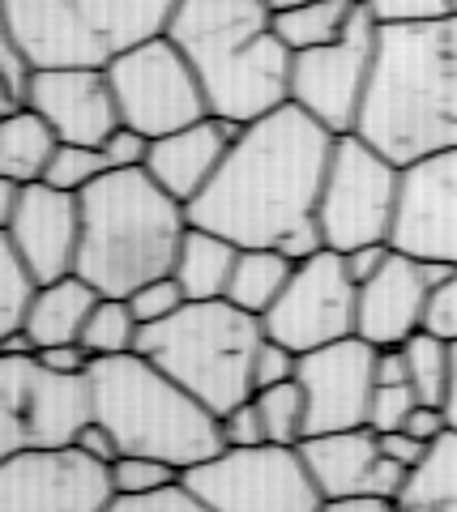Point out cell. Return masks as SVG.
Returning a JSON list of instances; mask_svg holds the SVG:
<instances>
[{
    "label": "cell",
    "instance_id": "obj_38",
    "mask_svg": "<svg viewBox=\"0 0 457 512\" xmlns=\"http://www.w3.org/2000/svg\"><path fill=\"white\" fill-rule=\"evenodd\" d=\"M287 380H299V350H291L287 342H274L265 333V342L252 359V384L261 389H274V384H287Z\"/></svg>",
    "mask_w": 457,
    "mask_h": 512
},
{
    "label": "cell",
    "instance_id": "obj_15",
    "mask_svg": "<svg viewBox=\"0 0 457 512\" xmlns=\"http://www.w3.org/2000/svg\"><path fill=\"white\" fill-rule=\"evenodd\" d=\"M299 384L308 393V436L368 427L376 393V346L355 338L299 355Z\"/></svg>",
    "mask_w": 457,
    "mask_h": 512
},
{
    "label": "cell",
    "instance_id": "obj_49",
    "mask_svg": "<svg viewBox=\"0 0 457 512\" xmlns=\"http://www.w3.org/2000/svg\"><path fill=\"white\" fill-rule=\"evenodd\" d=\"M402 431H411L415 440H423V444H436L440 436L449 431V414H445V406H415L411 410V419H406V427Z\"/></svg>",
    "mask_w": 457,
    "mask_h": 512
},
{
    "label": "cell",
    "instance_id": "obj_21",
    "mask_svg": "<svg viewBox=\"0 0 457 512\" xmlns=\"http://www.w3.org/2000/svg\"><path fill=\"white\" fill-rule=\"evenodd\" d=\"M240 128L244 124H231L223 116H206V120H197V124H188V128H176V133H167V137H154L146 171L176 201L193 205L201 192H206V184L218 175L223 158L231 154L235 137H240Z\"/></svg>",
    "mask_w": 457,
    "mask_h": 512
},
{
    "label": "cell",
    "instance_id": "obj_40",
    "mask_svg": "<svg viewBox=\"0 0 457 512\" xmlns=\"http://www.w3.org/2000/svg\"><path fill=\"white\" fill-rule=\"evenodd\" d=\"M150 146H154V137L137 133V128H129V124H120L99 150H103L107 171H141L150 163Z\"/></svg>",
    "mask_w": 457,
    "mask_h": 512
},
{
    "label": "cell",
    "instance_id": "obj_3",
    "mask_svg": "<svg viewBox=\"0 0 457 512\" xmlns=\"http://www.w3.org/2000/svg\"><path fill=\"white\" fill-rule=\"evenodd\" d=\"M167 35L201 77L210 116L252 124L291 103L295 52L278 39L270 0H180Z\"/></svg>",
    "mask_w": 457,
    "mask_h": 512
},
{
    "label": "cell",
    "instance_id": "obj_24",
    "mask_svg": "<svg viewBox=\"0 0 457 512\" xmlns=\"http://www.w3.org/2000/svg\"><path fill=\"white\" fill-rule=\"evenodd\" d=\"M235 261H240V244L214 235L206 227H188L176 269L171 274L180 278L188 303H206V299H227V286L235 274Z\"/></svg>",
    "mask_w": 457,
    "mask_h": 512
},
{
    "label": "cell",
    "instance_id": "obj_2",
    "mask_svg": "<svg viewBox=\"0 0 457 512\" xmlns=\"http://www.w3.org/2000/svg\"><path fill=\"white\" fill-rule=\"evenodd\" d=\"M355 133L398 167L457 150V13L376 30L372 86Z\"/></svg>",
    "mask_w": 457,
    "mask_h": 512
},
{
    "label": "cell",
    "instance_id": "obj_32",
    "mask_svg": "<svg viewBox=\"0 0 457 512\" xmlns=\"http://www.w3.org/2000/svg\"><path fill=\"white\" fill-rule=\"evenodd\" d=\"M257 406H261L265 436H270V444H304L308 440V393H304V384H299V380L261 389Z\"/></svg>",
    "mask_w": 457,
    "mask_h": 512
},
{
    "label": "cell",
    "instance_id": "obj_33",
    "mask_svg": "<svg viewBox=\"0 0 457 512\" xmlns=\"http://www.w3.org/2000/svg\"><path fill=\"white\" fill-rule=\"evenodd\" d=\"M180 470L167 466L159 457H141V453H120L112 461V487L120 500H141V495H159L180 487Z\"/></svg>",
    "mask_w": 457,
    "mask_h": 512
},
{
    "label": "cell",
    "instance_id": "obj_9",
    "mask_svg": "<svg viewBox=\"0 0 457 512\" xmlns=\"http://www.w3.org/2000/svg\"><path fill=\"white\" fill-rule=\"evenodd\" d=\"M402 192V167L368 146L359 133H346L334 141L317 218L334 252H351L364 244H381L393 231Z\"/></svg>",
    "mask_w": 457,
    "mask_h": 512
},
{
    "label": "cell",
    "instance_id": "obj_26",
    "mask_svg": "<svg viewBox=\"0 0 457 512\" xmlns=\"http://www.w3.org/2000/svg\"><path fill=\"white\" fill-rule=\"evenodd\" d=\"M364 9L359 0H304L291 9H274V30L291 52H312V47H329L351 30L355 13Z\"/></svg>",
    "mask_w": 457,
    "mask_h": 512
},
{
    "label": "cell",
    "instance_id": "obj_11",
    "mask_svg": "<svg viewBox=\"0 0 457 512\" xmlns=\"http://www.w3.org/2000/svg\"><path fill=\"white\" fill-rule=\"evenodd\" d=\"M376 30L381 26H376V18L364 5L338 43L312 47V52L295 56L291 103L304 107L334 137L355 133L359 116H364V99L372 86V60H376Z\"/></svg>",
    "mask_w": 457,
    "mask_h": 512
},
{
    "label": "cell",
    "instance_id": "obj_42",
    "mask_svg": "<svg viewBox=\"0 0 457 512\" xmlns=\"http://www.w3.org/2000/svg\"><path fill=\"white\" fill-rule=\"evenodd\" d=\"M423 329L445 342H457V274L428 291V308H423Z\"/></svg>",
    "mask_w": 457,
    "mask_h": 512
},
{
    "label": "cell",
    "instance_id": "obj_30",
    "mask_svg": "<svg viewBox=\"0 0 457 512\" xmlns=\"http://www.w3.org/2000/svg\"><path fill=\"white\" fill-rule=\"evenodd\" d=\"M141 342V320L133 316L129 299H112L103 295L94 303V312L82 329V346L94 359H116V355H133Z\"/></svg>",
    "mask_w": 457,
    "mask_h": 512
},
{
    "label": "cell",
    "instance_id": "obj_46",
    "mask_svg": "<svg viewBox=\"0 0 457 512\" xmlns=\"http://www.w3.org/2000/svg\"><path fill=\"white\" fill-rule=\"evenodd\" d=\"M376 436H381V453L389 461H398V466H406V470H415L419 461L428 457V448H432V444L415 440L411 431H376Z\"/></svg>",
    "mask_w": 457,
    "mask_h": 512
},
{
    "label": "cell",
    "instance_id": "obj_12",
    "mask_svg": "<svg viewBox=\"0 0 457 512\" xmlns=\"http://www.w3.org/2000/svg\"><path fill=\"white\" fill-rule=\"evenodd\" d=\"M355 316H359V286L346 274L342 252H321L312 261L295 265L287 291L265 312V333L274 342H287L299 355L321 350L329 342L355 338Z\"/></svg>",
    "mask_w": 457,
    "mask_h": 512
},
{
    "label": "cell",
    "instance_id": "obj_45",
    "mask_svg": "<svg viewBox=\"0 0 457 512\" xmlns=\"http://www.w3.org/2000/svg\"><path fill=\"white\" fill-rule=\"evenodd\" d=\"M393 248L389 239H381V244H364V248H351V252H342V261H346V274H351V282L355 286H364V282H372L381 269L393 261Z\"/></svg>",
    "mask_w": 457,
    "mask_h": 512
},
{
    "label": "cell",
    "instance_id": "obj_6",
    "mask_svg": "<svg viewBox=\"0 0 457 512\" xmlns=\"http://www.w3.org/2000/svg\"><path fill=\"white\" fill-rule=\"evenodd\" d=\"M265 342V320L231 299L184 303L163 325L141 329L137 355L159 363L163 372L184 384L201 406H210L218 419L227 410L257 397L252 384V359Z\"/></svg>",
    "mask_w": 457,
    "mask_h": 512
},
{
    "label": "cell",
    "instance_id": "obj_14",
    "mask_svg": "<svg viewBox=\"0 0 457 512\" xmlns=\"http://www.w3.org/2000/svg\"><path fill=\"white\" fill-rule=\"evenodd\" d=\"M389 244L415 261L457 265V150H440L402 167Z\"/></svg>",
    "mask_w": 457,
    "mask_h": 512
},
{
    "label": "cell",
    "instance_id": "obj_25",
    "mask_svg": "<svg viewBox=\"0 0 457 512\" xmlns=\"http://www.w3.org/2000/svg\"><path fill=\"white\" fill-rule=\"evenodd\" d=\"M56 150H60L56 128L47 124L35 107L0 116V175H5V180L39 184Z\"/></svg>",
    "mask_w": 457,
    "mask_h": 512
},
{
    "label": "cell",
    "instance_id": "obj_19",
    "mask_svg": "<svg viewBox=\"0 0 457 512\" xmlns=\"http://www.w3.org/2000/svg\"><path fill=\"white\" fill-rule=\"evenodd\" d=\"M30 107L56 128L60 141H73V146H103L124 124L107 64L103 69H39Z\"/></svg>",
    "mask_w": 457,
    "mask_h": 512
},
{
    "label": "cell",
    "instance_id": "obj_17",
    "mask_svg": "<svg viewBox=\"0 0 457 512\" xmlns=\"http://www.w3.org/2000/svg\"><path fill=\"white\" fill-rule=\"evenodd\" d=\"M0 235L22 252L43 286L77 274V248H82V197L60 192L52 184H26L18 210L0 227Z\"/></svg>",
    "mask_w": 457,
    "mask_h": 512
},
{
    "label": "cell",
    "instance_id": "obj_4",
    "mask_svg": "<svg viewBox=\"0 0 457 512\" xmlns=\"http://www.w3.org/2000/svg\"><path fill=\"white\" fill-rule=\"evenodd\" d=\"M188 205L141 171H107L82 192L77 274L99 295L129 299L137 286L176 269L188 235Z\"/></svg>",
    "mask_w": 457,
    "mask_h": 512
},
{
    "label": "cell",
    "instance_id": "obj_51",
    "mask_svg": "<svg viewBox=\"0 0 457 512\" xmlns=\"http://www.w3.org/2000/svg\"><path fill=\"white\" fill-rule=\"evenodd\" d=\"M321 512H402L398 500H381V495H359V500H325Z\"/></svg>",
    "mask_w": 457,
    "mask_h": 512
},
{
    "label": "cell",
    "instance_id": "obj_34",
    "mask_svg": "<svg viewBox=\"0 0 457 512\" xmlns=\"http://www.w3.org/2000/svg\"><path fill=\"white\" fill-rule=\"evenodd\" d=\"M103 175H107V163H103L99 146H73V141H60V150L52 154V163H47V171H43V184L82 197V192L90 184H99Z\"/></svg>",
    "mask_w": 457,
    "mask_h": 512
},
{
    "label": "cell",
    "instance_id": "obj_10",
    "mask_svg": "<svg viewBox=\"0 0 457 512\" xmlns=\"http://www.w3.org/2000/svg\"><path fill=\"white\" fill-rule=\"evenodd\" d=\"M107 77L116 90L120 120L146 137H167L210 116V99L201 90V77L180 52L171 35L137 43L129 52L107 60Z\"/></svg>",
    "mask_w": 457,
    "mask_h": 512
},
{
    "label": "cell",
    "instance_id": "obj_37",
    "mask_svg": "<svg viewBox=\"0 0 457 512\" xmlns=\"http://www.w3.org/2000/svg\"><path fill=\"white\" fill-rule=\"evenodd\" d=\"M376 26H428L457 13V0H368Z\"/></svg>",
    "mask_w": 457,
    "mask_h": 512
},
{
    "label": "cell",
    "instance_id": "obj_35",
    "mask_svg": "<svg viewBox=\"0 0 457 512\" xmlns=\"http://www.w3.org/2000/svg\"><path fill=\"white\" fill-rule=\"evenodd\" d=\"M188 303L184 295V286L176 274H163V278H154L146 286H137V291L129 295V308L133 316L141 320V329H150V325H163V320H171L180 308Z\"/></svg>",
    "mask_w": 457,
    "mask_h": 512
},
{
    "label": "cell",
    "instance_id": "obj_43",
    "mask_svg": "<svg viewBox=\"0 0 457 512\" xmlns=\"http://www.w3.org/2000/svg\"><path fill=\"white\" fill-rule=\"evenodd\" d=\"M282 256H287L291 265H304V261H312V256H321V252H329V239H325V227H321V218L312 214V218H304V222H295V227L287 231L274 244Z\"/></svg>",
    "mask_w": 457,
    "mask_h": 512
},
{
    "label": "cell",
    "instance_id": "obj_54",
    "mask_svg": "<svg viewBox=\"0 0 457 512\" xmlns=\"http://www.w3.org/2000/svg\"><path fill=\"white\" fill-rule=\"evenodd\" d=\"M274 9H291V5H304V0H270Z\"/></svg>",
    "mask_w": 457,
    "mask_h": 512
},
{
    "label": "cell",
    "instance_id": "obj_27",
    "mask_svg": "<svg viewBox=\"0 0 457 512\" xmlns=\"http://www.w3.org/2000/svg\"><path fill=\"white\" fill-rule=\"evenodd\" d=\"M402 512H457V431L449 427L419 461L398 495Z\"/></svg>",
    "mask_w": 457,
    "mask_h": 512
},
{
    "label": "cell",
    "instance_id": "obj_8",
    "mask_svg": "<svg viewBox=\"0 0 457 512\" xmlns=\"http://www.w3.org/2000/svg\"><path fill=\"white\" fill-rule=\"evenodd\" d=\"M180 483L210 512H321L325 495L299 444L223 448Z\"/></svg>",
    "mask_w": 457,
    "mask_h": 512
},
{
    "label": "cell",
    "instance_id": "obj_7",
    "mask_svg": "<svg viewBox=\"0 0 457 512\" xmlns=\"http://www.w3.org/2000/svg\"><path fill=\"white\" fill-rule=\"evenodd\" d=\"M94 419V384L52 372L39 355H0V457L73 448Z\"/></svg>",
    "mask_w": 457,
    "mask_h": 512
},
{
    "label": "cell",
    "instance_id": "obj_52",
    "mask_svg": "<svg viewBox=\"0 0 457 512\" xmlns=\"http://www.w3.org/2000/svg\"><path fill=\"white\" fill-rule=\"evenodd\" d=\"M419 269H423V282H428V291H432V286H440V282H449V278L457 274L453 261H419Z\"/></svg>",
    "mask_w": 457,
    "mask_h": 512
},
{
    "label": "cell",
    "instance_id": "obj_44",
    "mask_svg": "<svg viewBox=\"0 0 457 512\" xmlns=\"http://www.w3.org/2000/svg\"><path fill=\"white\" fill-rule=\"evenodd\" d=\"M107 512H210V508L180 483V487L159 491V495H141V500H120L116 495V504Z\"/></svg>",
    "mask_w": 457,
    "mask_h": 512
},
{
    "label": "cell",
    "instance_id": "obj_41",
    "mask_svg": "<svg viewBox=\"0 0 457 512\" xmlns=\"http://www.w3.org/2000/svg\"><path fill=\"white\" fill-rule=\"evenodd\" d=\"M223 440L227 448H252V444H270V436H265V419H261V406H257V397H248L244 406H235L227 410L223 419Z\"/></svg>",
    "mask_w": 457,
    "mask_h": 512
},
{
    "label": "cell",
    "instance_id": "obj_39",
    "mask_svg": "<svg viewBox=\"0 0 457 512\" xmlns=\"http://www.w3.org/2000/svg\"><path fill=\"white\" fill-rule=\"evenodd\" d=\"M415 406H419V393L411 389V384H376L368 427L372 431H402Z\"/></svg>",
    "mask_w": 457,
    "mask_h": 512
},
{
    "label": "cell",
    "instance_id": "obj_16",
    "mask_svg": "<svg viewBox=\"0 0 457 512\" xmlns=\"http://www.w3.org/2000/svg\"><path fill=\"white\" fill-rule=\"evenodd\" d=\"M0 18L35 69H103L112 47L86 22L77 0H0Z\"/></svg>",
    "mask_w": 457,
    "mask_h": 512
},
{
    "label": "cell",
    "instance_id": "obj_5",
    "mask_svg": "<svg viewBox=\"0 0 457 512\" xmlns=\"http://www.w3.org/2000/svg\"><path fill=\"white\" fill-rule=\"evenodd\" d=\"M90 384L94 419L116 436L120 453L159 457L188 474L227 448L218 414L137 350L116 359H94Z\"/></svg>",
    "mask_w": 457,
    "mask_h": 512
},
{
    "label": "cell",
    "instance_id": "obj_47",
    "mask_svg": "<svg viewBox=\"0 0 457 512\" xmlns=\"http://www.w3.org/2000/svg\"><path fill=\"white\" fill-rule=\"evenodd\" d=\"M73 448H82L86 457H94V461H103V466H112V461L120 457V444H116V436L107 431L99 419H90L82 431H77V440H73Z\"/></svg>",
    "mask_w": 457,
    "mask_h": 512
},
{
    "label": "cell",
    "instance_id": "obj_1",
    "mask_svg": "<svg viewBox=\"0 0 457 512\" xmlns=\"http://www.w3.org/2000/svg\"><path fill=\"white\" fill-rule=\"evenodd\" d=\"M334 141L295 103L244 124L218 175L188 205V222L240 248H274L295 222L317 214Z\"/></svg>",
    "mask_w": 457,
    "mask_h": 512
},
{
    "label": "cell",
    "instance_id": "obj_18",
    "mask_svg": "<svg viewBox=\"0 0 457 512\" xmlns=\"http://www.w3.org/2000/svg\"><path fill=\"white\" fill-rule=\"evenodd\" d=\"M299 453H304L325 500H359V495L398 500L411 478V470L381 453V436L372 427L321 431L299 444Z\"/></svg>",
    "mask_w": 457,
    "mask_h": 512
},
{
    "label": "cell",
    "instance_id": "obj_20",
    "mask_svg": "<svg viewBox=\"0 0 457 512\" xmlns=\"http://www.w3.org/2000/svg\"><path fill=\"white\" fill-rule=\"evenodd\" d=\"M423 308H428V282L415 256L393 252V261L372 282L359 286V316L355 333L376 350L411 342L423 329Z\"/></svg>",
    "mask_w": 457,
    "mask_h": 512
},
{
    "label": "cell",
    "instance_id": "obj_36",
    "mask_svg": "<svg viewBox=\"0 0 457 512\" xmlns=\"http://www.w3.org/2000/svg\"><path fill=\"white\" fill-rule=\"evenodd\" d=\"M35 77H39V69L30 64V56L9 35H0V82H5V103H0V116H13V111L30 107Z\"/></svg>",
    "mask_w": 457,
    "mask_h": 512
},
{
    "label": "cell",
    "instance_id": "obj_31",
    "mask_svg": "<svg viewBox=\"0 0 457 512\" xmlns=\"http://www.w3.org/2000/svg\"><path fill=\"white\" fill-rule=\"evenodd\" d=\"M39 278L30 274V265L22 261V252L0 235V338L26 329V316L35 308L39 295Z\"/></svg>",
    "mask_w": 457,
    "mask_h": 512
},
{
    "label": "cell",
    "instance_id": "obj_50",
    "mask_svg": "<svg viewBox=\"0 0 457 512\" xmlns=\"http://www.w3.org/2000/svg\"><path fill=\"white\" fill-rule=\"evenodd\" d=\"M376 384H411V372H406V350L402 346L376 350Z\"/></svg>",
    "mask_w": 457,
    "mask_h": 512
},
{
    "label": "cell",
    "instance_id": "obj_55",
    "mask_svg": "<svg viewBox=\"0 0 457 512\" xmlns=\"http://www.w3.org/2000/svg\"><path fill=\"white\" fill-rule=\"evenodd\" d=\"M359 5H368V0H359Z\"/></svg>",
    "mask_w": 457,
    "mask_h": 512
},
{
    "label": "cell",
    "instance_id": "obj_23",
    "mask_svg": "<svg viewBox=\"0 0 457 512\" xmlns=\"http://www.w3.org/2000/svg\"><path fill=\"white\" fill-rule=\"evenodd\" d=\"M86 22L99 30V39L116 52H129L137 43H150L171 30L180 0H77Z\"/></svg>",
    "mask_w": 457,
    "mask_h": 512
},
{
    "label": "cell",
    "instance_id": "obj_48",
    "mask_svg": "<svg viewBox=\"0 0 457 512\" xmlns=\"http://www.w3.org/2000/svg\"><path fill=\"white\" fill-rule=\"evenodd\" d=\"M39 359L52 367V372H65V376H86L94 367V355L82 342H69V346H47L39 350Z\"/></svg>",
    "mask_w": 457,
    "mask_h": 512
},
{
    "label": "cell",
    "instance_id": "obj_22",
    "mask_svg": "<svg viewBox=\"0 0 457 512\" xmlns=\"http://www.w3.org/2000/svg\"><path fill=\"white\" fill-rule=\"evenodd\" d=\"M103 295L82 278V274H69L60 282H47L39 286L35 295V308L26 316V338L35 342V350L47 346H69V342H82V329L94 312V303Z\"/></svg>",
    "mask_w": 457,
    "mask_h": 512
},
{
    "label": "cell",
    "instance_id": "obj_53",
    "mask_svg": "<svg viewBox=\"0 0 457 512\" xmlns=\"http://www.w3.org/2000/svg\"><path fill=\"white\" fill-rule=\"evenodd\" d=\"M445 414H449V427L457 431V342H453V376H449V393H445Z\"/></svg>",
    "mask_w": 457,
    "mask_h": 512
},
{
    "label": "cell",
    "instance_id": "obj_13",
    "mask_svg": "<svg viewBox=\"0 0 457 512\" xmlns=\"http://www.w3.org/2000/svg\"><path fill=\"white\" fill-rule=\"evenodd\" d=\"M112 504V466L82 448L0 457V512H107Z\"/></svg>",
    "mask_w": 457,
    "mask_h": 512
},
{
    "label": "cell",
    "instance_id": "obj_29",
    "mask_svg": "<svg viewBox=\"0 0 457 512\" xmlns=\"http://www.w3.org/2000/svg\"><path fill=\"white\" fill-rule=\"evenodd\" d=\"M402 350H406V372H411V389L419 393V402L445 406L449 376H453V342L419 329L411 342H402Z\"/></svg>",
    "mask_w": 457,
    "mask_h": 512
},
{
    "label": "cell",
    "instance_id": "obj_28",
    "mask_svg": "<svg viewBox=\"0 0 457 512\" xmlns=\"http://www.w3.org/2000/svg\"><path fill=\"white\" fill-rule=\"evenodd\" d=\"M291 274H295V265L278 248H240L227 299L252 316H265L282 299V291H287Z\"/></svg>",
    "mask_w": 457,
    "mask_h": 512
}]
</instances>
